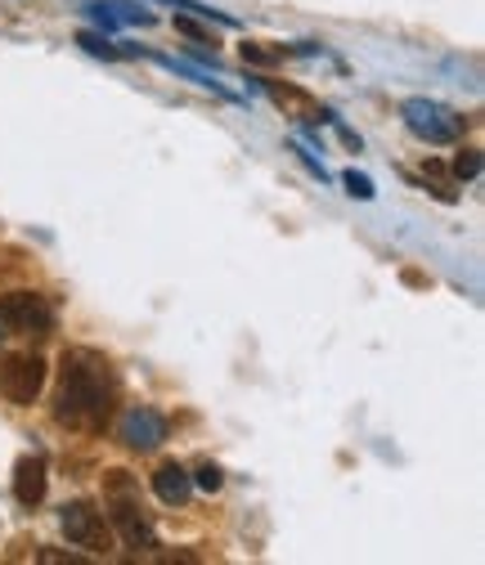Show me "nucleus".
<instances>
[{
    "label": "nucleus",
    "instance_id": "f257e3e1",
    "mask_svg": "<svg viewBox=\"0 0 485 565\" xmlns=\"http://www.w3.org/2000/svg\"><path fill=\"white\" fill-rule=\"evenodd\" d=\"M117 408V373L99 350L73 345L59 360V395H54V422L73 431H104Z\"/></svg>",
    "mask_w": 485,
    "mask_h": 565
},
{
    "label": "nucleus",
    "instance_id": "f03ea898",
    "mask_svg": "<svg viewBox=\"0 0 485 565\" xmlns=\"http://www.w3.org/2000/svg\"><path fill=\"white\" fill-rule=\"evenodd\" d=\"M130 471H108V512H113V530L122 534V543L130 552H154L158 547V530L145 516L140 499L130 493Z\"/></svg>",
    "mask_w": 485,
    "mask_h": 565
},
{
    "label": "nucleus",
    "instance_id": "7ed1b4c3",
    "mask_svg": "<svg viewBox=\"0 0 485 565\" xmlns=\"http://www.w3.org/2000/svg\"><path fill=\"white\" fill-rule=\"evenodd\" d=\"M0 323L23 337H45L54 328V306L41 292H10L0 297Z\"/></svg>",
    "mask_w": 485,
    "mask_h": 565
},
{
    "label": "nucleus",
    "instance_id": "20e7f679",
    "mask_svg": "<svg viewBox=\"0 0 485 565\" xmlns=\"http://www.w3.org/2000/svg\"><path fill=\"white\" fill-rule=\"evenodd\" d=\"M404 126L428 139V145H454V139L463 135V117H454L450 108L432 104V99H409L404 104Z\"/></svg>",
    "mask_w": 485,
    "mask_h": 565
},
{
    "label": "nucleus",
    "instance_id": "39448f33",
    "mask_svg": "<svg viewBox=\"0 0 485 565\" xmlns=\"http://www.w3.org/2000/svg\"><path fill=\"white\" fill-rule=\"evenodd\" d=\"M45 386V360L41 355H10L6 369H0V395L10 404L28 408Z\"/></svg>",
    "mask_w": 485,
    "mask_h": 565
},
{
    "label": "nucleus",
    "instance_id": "423d86ee",
    "mask_svg": "<svg viewBox=\"0 0 485 565\" xmlns=\"http://www.w3.org/2000/svg\"><path fill=\"white\" fill-rule=\"evenodd\" d=\"M59 521H63V534H67V543H73V547L108 552L113 534H108V521H104V512L95 503H67Z\"/></svg>",
    "mask_w": 485,
    "mask_h": 565
},
{
    "label": "nucleus",
    "instance_id": "0eeeda50",
    "mask_svg": "<svg viewBox=\"0 0 485 565\" xmlns=\"http://www.w3.org/2000/svg\"><path fill=\"white\" fill-rule=\"evenodd\" d=\"M117 436H122V445L149 454V449H158V445L167 440V422H162V413H154V408H130V413L117 422Z\"/></svg>",
    "mask_w": 485,
    "mask_h": 565
},
{
    "label": "nucleus",
    "instance_id": "6e6552de",
    "mask_svg": "<svg viewBox=\"0 0 485 565\" xmlns=\"http://www.w3.org/2000/svg\"><path fill=\"white\" fill-rule=\"evenodd\" d=\"M14 499L23 503V508H36L41 499H45V462L41 458H19L14 462Z\"/></svg>",
    "mask_w": 485,
    "mask_h": 565
},
{
    "label": "nucleus",
    "instance_id": "1a4fd4ad",
    "mask_svg": "<svg viewBox=\"0 0 485 565\" xmlns=\"http://www.w3.org/2000/svg\"><path fill=\"white\" fill-rule=\"evenodd\" d=\"M154 493H158L162 503L180 508V503H189V493H193V476L180 462H167V467L154 471Z\"/></svg>",
    "mask_w": 485,
    "mask_h": 565
},
{
    "label": "nucleus",
    "instance_id": "9d476101",
    "mask_svg": "<svg viewBox=\"0 0 485 565\" xmlns=\"http://www.w3.org/2000/svg\"><path fill=\"white\" fill-rule=\"evenodd\" d=\"M265 95L280 104L288 117H297V121H324V113H319V104L306 95V90H297V86H280V82H265Z\"/></svg>",
    "mask_w": 485,
    "mask_h": 565
},
{
    "label": "nucleus",
    "instance_id": "9b49d317",
    "mask_svg": "<svg viewBox=\"0 0 485 565\" xmlns=\"http://www.w3.org/2000/svg\"><path fill=\"white\" fill-rule=\"evenodd\" d=\"M423 180H432V193H436L441 202H458V193H454V184H450V175H445L441 162H428V167H423Z\"/></svg>",
    "mask_w": 485,
    "mask_h": 565
},
{
    "label": "nucleus",
    "instance_id": "f8f14e48",
    "mask_svg": "<svg viewBox=\"0 0 485 565\" xmlns=\"http://www.w3.org/2000/svg\"><path fill=\"white\" fill-rule=\"evenodd\" d=\"M193 484H198V489H207V493H217V489L225 484V476H221V467L202 462V467H198V476H193Z\"/></svg>",
    "mask_w": 485,
    "mask_h": 565
},
{
    "label": "nucleus",
    "instance_id": "ddd939ff",
    "mask_svg": "<svg viewBox=\"0 0 485 565\" xmlns=\"http://www.w3.org/2000/svg\"><path fill=\"white\" fill-rule=\"evenodd\" d=\"M243 58H247V63L270 67V63H284V50H270V45H243Z\"/></svg>",
    "mask_w": 485,
    "mask_h": 565
},
{
    "label": "nucleus",
    "instance_id": "4468645a",
    "mask_svg": "<svg viewBox=\"0 0 485 565\" xmlns=\"http://www.w3.org/2000/svg\"><path fill=\"white\" fill-rule=\"evenodd\" d=\"M476 171H481V153H476V149H463V153L454 158V175H458V180H472Z\"/></svg>",
    "mask_w": 485,
    "mask_h": 565
},
{
    "label": "nucleus",
    "instance_id": "2eb2a0df",
    "mask_svg": "<svg viewBox=\"0 0 485 565\" xmlns=\"http://www.w3.org/2000/svg\"><path fill=\"white\" fill-rule=\"evenodd\" d=\"M176 32H184V36H193V41H212V32H207L202 23H193V19H176ZM217 45V41H212Z\"/></svg>",
    "mask_w": 485,
    "mask_h": 565
},
{
    "label": "nucleus",
    "instance_id": "dca6fc26",
    "mask_svg": "<svg viewBox=\"0 0 485 565\" xmlns=\"http://www.w3.org/2000/svg\"><path fill=\"white\" fill-rule=\"evenodd\" d=\"M346 189H351L356 198H373V184H369L365 175H356V171H351V175H346Z\"/></svg>",
    "mask_w": 485,
    "mask_h": 565
},
{
    "label": "nucleus",
    "instance_id": "f3484780",
    "mask_svg": "<svg viewBox=\"0 0 485 565\" xmlns=\"http://www.w3.org/2000/svg\"><path fill=\"white\" fill-rule=\"evenodd\" d=\"M41 561H50V565H59V561H67V565H82V556H67V552H41Z\"/></svg>",
    "mask_w": 485,
    "mask_h": 565
},
{
    "label": "nucleus",
    "instance_id": "a211bd4d",
    "mask_svg": "<svg viewBox=\"0 0 485 565\" xmlns=\"http://www.w3.org/2000/svg\"><path fill=\"white\" fill-rule=\"evenodd\" d=\"M0 337H6V332H0Z\"/></svg>",
    "mask_w": 485,
    "mask_h": 565
}]
</instances>
